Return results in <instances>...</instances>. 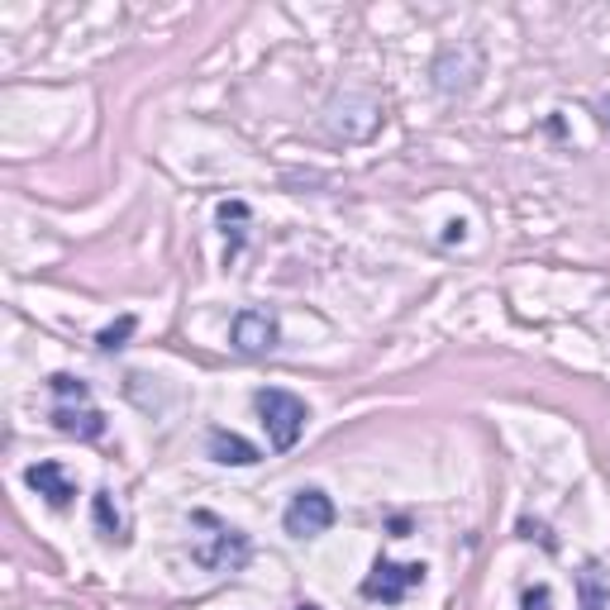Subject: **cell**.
I'll return each instance as SVG.
<instances>
[{
  "mask_svg": "<svg viewBox=\"0 0 610 610\" xmlns=\"http://www.w3.org/2000/svg\"><path fill=\"white\" fill-rule=\"evenodd\" d=\"M191 529H201L191 539V558L205 567V573H239L249 563V535H239L234 525H225L211 511H191Z\"/></svg>",
  "mask_w": 610,
  "mask_h": 610,
  "instance_id": "cell-1",
  "label": "cell"
},
{
  "mask_svg": "<svg viewBox=\"0 0 610 610\" xmlns=\"http://www.w3.org/2000/svg\"><path fill=\"white\" fill-rule=\"evenodd\" d=\"M378 124H382V100L372 96L368 86L334 91L330 106H324V129H330L334 139H344V144H358V139H368Z\"/></svg>",
  "mask_w": 610,
  "mask_h": 610,
  "instance_id": "cell-2",
  "label": "cell"
},
{
  "mask_svg": "<svg viewBox=\"0 0 610 610\" xmlns=\"http://www.w3.org/2000/svg\"><path fill=\"white\" fill-rule=\"evenodd\" d=\"M253 406H258V415H263L267 444L277 448V453H287V448L301 444L306 420H310V410H306V400H301V396L282 392V386H267V392H258V396H253Z\"/></svg>",
  "mask_w": 610,
  "mask_h": 610,
  "instance_id": "cell-3",
  "label": "cell"
},
{
  "mask_svg": "<svg viewBox=\"0 0 610 610\" xmlns=\"http://www.w3.org/2000/svg\"><path fill=\"white\" fill-rule=\"evenodd\" d=\"M482 68H487L482 44L458 38V44H448L444 53L434 58V86L444 91V96H467V91L477 86V76H482Z\"/></svg>",
  "mask_w": 610,
  "mask_h": 610,
  "instance_id": "cell-4",
  "label": "cell"
},
{
  "mask_svg": "<svg viewBox=\"0 0 610 610\" xmlns=\"http://www.w3.org/2000/svg\"><path fill=\"white\" fill-rule=\"evenodd\" d=\"M424 573H430L424 563H392V558H378V567H372L368 582H362V596H368V601L396 606V601H406L410 587H420Z\"/></svg>",
  "mask_w": 610,
  "mask_h": 610,
  "instance_id": "cell-5",
  "label": "cell"
},
{
  "mask_svg": "<svg viewBox=\"0 0 610 610\" xmlns=\"http://www.w3.org/2000/svg\"><path fill=\"white\" fill-rule=\"evenodd\" d=\"M282 525H287V535H296V539H315V535H324V529L334 525V501L324 497L320 487L296 491L287 515H282Z\"/></svg>",
  "mask_w": 610,
  "mask_h": 610,
  "instance_id": "cell-6",
  "label": "cell"
},
{
  "mask_svg": "<svg viewBox=\"0 0 610 610\" xmlns=\"http://www.w3.org/2000/svg\"><path fill=\"white\" fill-rule=\"evenodd\" d=\"M229 339H234V348H239L243 358L272 354V348H277V339H282L277 315H267V310H239V315H234Z\"/></svg>",
  "mask_w": 610,
  "mask_h": 610,
  "instance_id": "cell-7",
  "label": "cell"
},
{
  "mask_svg": "<svg viewBox=\"0 0 610 610\" xmlns=\"http://www.w3.org/2000/svg\"><path fill=\"white\" fill-rule=\"evenodd\" d=\"M24 482H29L48 505H53V511H68L72 497H76L72 482H68V473H62L58 463H34V467H24Z\"/></svg>",
  "mask_w": 610,
  "mask_h": 610,
  "instance_id": "cell-8",
  "label": "cell"
},
{
  "mask_svg": "<svg viewBox=\"0 0 610 610\" xmlns=\"http://www.w3.org/2000/svg\"><path fill=\"white\" fill-rule=\"evenodd\" d=\"M53 424L62 434H72V439H100L106 434V415H100L96 406H58Z\"/></svg>",
  "mask_w": 610,
  "mask_h": 610,
  "instance_id": "cell-9",
  "label": "cell"
},
{
  "mask_svg": "<svg viewBox=\"0 0 610 610\" xmlns=\"http://www.w3.org/2000/svg\"><path fill=\"white\" fill-rule=\"evenodd\" d=\"M211 458L225 463V467H253L258 463V448L249 439L229 434V430H211Z\"/></svg>",
  "mask_w": 610,
  "mask_h": 610,
  "instance_id": "cell-10",
  "label": "cell"
},
{
  "mask_svg": "<svg viewBox=\"0 0 610 610\" xmlns=\"http://www.w3.org/2000/svg\"><path fill=\"white\" fill-rule=\"evenodd\" d=\"M577 591H582V610H606L610 606V582L601 573V563H587L577 573Z\"/></svg>",
  "mask_w": 610,
  "mask_h": 610,
  "instance_id": "cell-11",
  "label": "cell"
},
{
  "mask_svg": "<svg viewBox=\"0 0 610 610\" xmlns=\"http://www.w3.org/2000/svg\"><path fill=\"white\" fill-rule=\"evenodd\" d=\"M91 515H96V529H100V535L115 539V543H124V515L115 511L110 491H96V497H91Z\"/></svg>",
  "mask_w": 610,
  "mask_h": 610,
  "instance_id": "cell-12",
  "label": "cell"
},
{
  "mask_svg": "<svg viewBox=\"0 0 610 610\" xmlns=\"http://www.w3.org/2000/svg\"><path fill=\"white\" fill-rule=\"evenodd\" d=\"M134 330H139V320H134V315H120L115 324H106V330L96 334V348H100V354H115V348H124V339H129Z\"/></svg>",
  "mask_w": 610,
  "mask_h": 610,
  "instance_id": "cell-13",
  "label": "cell"
},
{
  "mask_svg": "<svg viewBox=\"0 0 610 610\" xmlns=\"http://www.w3.org/2000/svg\"><path fill=\"white\" fill-rule=\"evenodd\" d=\"M48 386H53V392L68 400V406H72V400H76V406H86V396H91V386H86L82 378H72V372H58V378L48 382Z\"/></svg>",
  "mask_w": 610,
  "mask_h": 610,
  "instance_id": "cell-14",
  "label": "cell"
},
{
  "mask_svg": "<svg viewBox=\"0 0 610 610\" xmlns=\"http://www.w3.org/2000/svg\"><path fill=\"white\" fill-rule=\"evenodd\" d=\"M229 219H234V225H243V219H249V205H243V201H225V205H219V225H229ZM234 243H239V229H234Z\"/></svg>",
  "mask_w": 610,
  "mask_h": 610,
  "instance_id": "cell-15",
  "label": "cell"
},
{
  "mask_svg": "<svg viewBox=\"0 0 610 610\" xmlns=\"http://www.w3.org/2000/svg\"><path fill=\"white\" fill-rule=\"evenodd\" d=\"M521 535H525V539H539V543H543V549H549V553L558 549V539L549 535V525H539V521H529V515H525V521H521Z\"/></svg>",
  "mask_w": 610,
  "mask_h": 610,
  "instance_id": "cell-16",
  "label": "cell"
},
{
  "mask_svg": "<svg viewBox=\"0 0 610 610\" xmlns=\"http://www.w3.org/2000/svg\"><path fill=\"white\" fill-rule=\"evenodd\" d=\"M549 606H553V591L543 587V582H539V587H529V591L521 596V610H549Z\"/></svg>",
  "mask_w": 610,
  "mask_h": 610,
  "instance_id": "cell-17",
  "label": "cell"
},
{
  "mask_svg": "<svg viewBox=\"0 0 610 610\" xmlns=\"http://www.w3.org/2000/svg\"><path fill=\"white\" fill-rule=\"evenodd\" d=\"M596 110H601V124L610 129V96H606V100H601V106H596Z\"/></svg>",
  "mask_w": 610,
  "mask_h": 610,
  "instance_id": "cell-18",
  "label": "cell"
},
{
  "mask_svg": "<svg viewBox=\"0 0 610 610\" xmlns=\"http://www.w3.org/2000/svg\"><path fill=\"white\" fill-rule=\"evenodd\" d=\"M296 610H320V606H310V601H306V606H296Z\"/></svg>",
  "mask_w": 610,
  "mask_h": 610,
  "instance_id": "cell-19",
  "label": "cell"
}]
</instances>
